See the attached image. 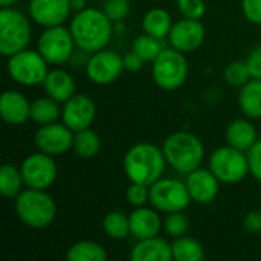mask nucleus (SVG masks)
Returning <instances> with one entry per match:
<instances>
[{"label":"nucleus","mask_w":261,"mask_h":261,"mask_svg":"<svg viewBox=\"0 0 261 261\" xmlns=\"http://www.w3.org/2000/svg\"><path fill=\"white\" fill-rule=\"evenodd\" d=\"M76 43L69 28L63 24L44 28L37 41V50L49 64H64L67 63L75 49Z\"/></svg>","instance_id":"9d476101"},{"label":"nucleus","mask_w":261,"mask_h":261,"mask_svg":"<svg viewBox=\"0 0 261 261\" xmlns=\"http://www.w3.org/2000/svg\"><path fill=\"white\" fill-rule=\"evenodd\" d=\"M125 197H127V202L133 208L145 206L147 202H150V187L136 184V182H130V185L125 191Z\"/></svg>","instance_id":"72a5a7b5"},{"label":"nucleus","mask_w":261,"mask_h":261,"mask_svg":"<svg viewBox=\"0 0 261 261\" xmlns=\"http://www.w3.org/2000/svg\"><path fill=\"white\" fill-rule=\"evenodd\" d=\"M69 29L73 35L76 47L87 54H93L106 49L113 35L115 23L102 9L86 8L73 15Z\"/></svg>","instance_id":"f257e3e1"},{"label":"nucleus","mask_w":261,"mask_h":261,"mask_svg":"<svg viewBox=\"0 0 261 261\" xmlns=\"http://www.w3.org/2000/svg\"><path fill=\"white\" fill-rule=\"evenodd\" d=\"M124 70V58L107 49L93 52L86 64L87 78L98 86H109L115 83Z\"/></svg>","instance_id":"f8f14e48"},{"label":"nucleus","mask_w":261,"mask_h":261,"mask_svg":"<svg viewBox=\"0 0 261 261\" xmlns=\"http://www.w3.org/2000/svg\"><path fill=\"white\" fill-rule=\"evenodd\" d=\"M225 139L228 145L246 153L258 141V133L255 125L249 119L240 118L229 122L225 132Z\"/></svg>","instance_id":"412c9836"},{"label":"nucleus","mask_w":261,"mask_h":261,"mask_svg":"<svg viewBox=\"0 0 261 261\" xmlns=\"http://www.w3.org/2000/svg\"><path fill=\"white\" fill-rule=\"evenodd\" d=\"M142 31L154 38L164 40L168 38V34L173 28V18L167 9L153 8L147 11L142 17Z\"/></svg>","instance_id":"b1692460"},{"label":"nucleus","mask_w":261,"mask_h":261,"mask_svg":"<svg viewBox=\"0 0 261 261\" xmlns=\"http://www.w3.org/2000/svg\"><path fill=\"white\" fill-rule=\"evenodd\" d=\"M107 257L104 246L90 240L76 242L66 251L67 261H106Z\"/></svg>","instance_id":"a878e982"},{"label":"nucleus","mask_w":261,"mask_h":261,"mask_svg":"<svg viewBox=\"0 0 261 261\" xmlns=\"http://www.w3.org/2000/svg\"><path fill=\"white\" fill-rule=\"evenodd\" d=\"M17 0H0V6L2 8H11Z\"/></svg>","instance_id":"37998d69"},{"label":"nucleus","mask_w":261,"mask_h":261,"mask_svg":"<svg viewBox=\"0 0 261 261\" xmlns=\"http://www.w3.org/2000/svg\"><path fill=\"white\" fill-rule=\"evenodd\" d=\"M185 184L191 196V200L205 205L213 202L219 196L222 182L216 177V174L210 168L199 167L187 174Z\"/></svg>","instance_id":"f3484780"},{"label":"nucleus","mask_w":261,"mask_h":261,"mask_svg":"<svg viewBox=\"0 0 261 261\" xmlns=\"http://www.w3.org/2000/svg\"><path fill=\"white\" fill-rule=\"evenodd\" d=\"M206 38V29L200 20L187 18L173 23V28L168 34V43L171 47L187 54L199 49Z\"/></svg>","instance_id":"2eb2a0df"},{"label":"nucleus","mask_w":261,"mask_h":261,"mask_svg":"<svg viewBox=\"0 0 261 261\" xmlns=\"http://www.w3.org/2000/svg\"><path fill=\"white\" fill-rule=\"evenodd\" d=\"M151 78L162 90H177L188 78V61L184 52L164 47L151 63Z\"/></svg>","instance_id":"39448f33"},{"label":"nucleus","mask_w":261,"mask_h":261,"mask_svg":"<svg viewBox=\"0 0 261 261\" xmlns=\"http://www.w3.org/2000/svg\"><path fill=\"white\" fill-rule=\"evenodd\" d=\"M177 8L184 17L196 20H202L206 12V5L203 0H177Z\"/></svg>","instance_id":"c9c22d12"},{"label":"nucleus","mask_w":261,"mask_h":261,"mask_svg":"<svg viewBox=\"0 0 261 261\" xmlns=\"http://www.w3.org/2000/svg\"><path fill=\"white\" fill-rule=\"evenodd\" d=\"M26 188L20 168L11 164H5L0 168V194L6 199L14 200Z\"/></svg>","instance_id":"bb28decb"},{"label":"nucleus","mask_w":261,"mask_h":261,"mask_svg":"<svg viewBox=\"0 0 261 261\" xmlns=\"http://www.w3.org/2000/svg\"><path fill=\"white\" fill-rule=\"evenodd\" d=\"M29 17L43 28L63 24L72 11L70 0H29Z\"/></svg>","instance_id":"dca6fc26"},{"label":"nucleus","mask_w":261,"mask_h":261,"mask_svg":"<svg viewBox=\"0 0 261 261\" xmlns=\"http://www.w3.org/2000/svg\"><path fill=\"white\" fill-rule=\"evenodd\" d=\"M44 92L47 96H50L52 99L58 101V102H66L69 98H72L76 92V86H75V80L72 78V75L63 69H54L49 70L44 83H43Z\"/></svg>","instance_id":"4be33fe9"},{"label":"nucleus","mask_w":261,"mask_h":261,"mask_svg":"<svg viewBox=\"0 0 261 261\" xmlns=\"http://www.w3.org/2000/svg\"><path fill=\"white\" fill-rule=\"evenodd\" d=\"M101 150V139L95 130L84 128L80 132H75L73 138V151L83 158V159H90L95 158Z\"/></svg>","instance_id":"cd10ccee"},{"label":"nucleus","mask_w":261,"mask_h":261,"mask_svg":"<svg viewBox=\"0 0 261 261\" xmlns=\"http://www.w3.org/2000/svg\"><path fill=\"white\" fill-rule=\"evenodd\" d=\"M167 165L162 148L150 142L132 145L122 159V168L128 180L147 187L153 185L164 176Z\"/></svg>","instance_id":"f03ea898"},{"label":"nucleus","mask_w":261,"mask_h":261,"mask_svg":"<svg viewBox=\"0 0 261 261\" xmlns=\"http://www.w3.org/2000/svg\"><path fill=\"white\" fill-rule=\"evenodd\" d=\"M188 228H190V222H188V217L184 214V211L167 214V219L164 222V229H165L167 236H170L173 239L187 236Z\"/></svg>","instance_id":"473e14b6"},{"label":"nucleus","mask_w":261,"mask_h":261,"mask_svg":"<svg viewBox=\"0 0 261 261\" xmlns=\"http://www.w3.org/2000/svg\"><path fill=\"white\" fill-rule=\"evenodd\" d=\"M20 171L26 188L34 190H49L58 176V167L54 156L40 150L24 158Z\"/></svg>","instance_id":"9b49d317"},{"label":"nucleus","mask_w":261,"mask_h":261,"mask_svg":"<svg viewBox=\"0 0 261 261\" xmlns=\"http://www.w3.org/2000/svg\"><path fill=\"white\" fill-rule=\"evenodd\" d=\"M102 11L113 23H121L130 12L128 0H106Z\"/></svg>","instance_id":"f704fd0d"},{"label":"nucleus","mask_w":261,"mask_h":261,"mask_svg":"<svg viewBox=\"0 0 261 261\" xmlns=\"http://www.w3.org/2000/svg\"><path fill=\"white\" fill-rule=\"evenodd\" d=\"M243 226L249 232H261V211H251L243 219Z\"/></svg>","instance_id":"a19ab883"},{"label":"nucleus","mask_w":261,"mask_h":261,"mask_svg":"<svg viewBox=\"0 0 261 261\" xmlns=\"http://www.w3.org/2000/svg\"><path fill=\"white\" fill-rule=\"evenodd\" d=\"M208 168L222 184H239L249 174L248 154L226 144L211 153Z\"/></svg>","instance_id":"6e6552de"},{"label":"nucleus","mask_w":261,"mask_h":261,"mask_svg":"<svg viewBox=\"0 0 261 261\" xmlns=\"http://www.w3.org/2000/svg\"><path fill=\"white\" fill-rule=\"evenodd\" d=\"M173 249V260L176 261H202L205 258L203 246L190 237H177L171 243Z\"/></svg>","instance_id":"c85d7f7f"},{"label":"nucleus","mask_w":261,"mask_h":261,"mask_svg":"<svg viewBox=\"0 0 261 261\" xmlns=\"http://www.w3.org/2000/svg\"><path fill=\"white\" fill-rule=\"evenodd\" d=\"M31 24L28 17L11 8L0 9V52L3 57H11L31 43Z\"/></svg>","instance_id":"423d86ee"},{"label":"nucleus","mask_w":261,"mask_h":261,"mask_svg":"<svg viewBox=\"0 0 261 261\" xmlns=\"http://www.w3.org/2000/svg\"><path fill=\"white\" fill-rule=\"evenodd\" d=\"M132 261H170L173 260V249L171 245L156 237L138 240V243L130 251Z\"/></svg>","instance_id":"aec40b11"},{"label":"nucleus","mask_w":261,"mask_h":261,"mask_svg":"<svg viewBox=\"0 0 261 261\" xmlns=\"http://www.w3.org/2000/svg\"><path fill=\"white\" fill-rule=\"evenodd\" d=\"M187 184L179 179L161 177L150 185V203L159 213H179L185 211L191 203Z\"/></svg>","instance_id":"1a4fd4ad"},{"label":"nucleus","mask_w":261,"mask_h":261,"mask_svg":"<svg viewBox=\"0 0 261 261\" xmlns=\"http://www.w3.org/2000/svg\"><path fill=\"white\" fill-rule=\"evenodd\" d=\"M167 164L180 174H188L199 168L205 159L202 141L190 132H174L162 144Z\"/></svg>","instance_id":"7ed1b4c3"},{"label":"nucleus","mask_w":261,"mask_h":261,"mask_svg":"<svg viewBox=\"0 0 261 261\" xmlns=\"http://www.w3.org/2000/svg\"><path fill=\"white\" fill-rule=\"evenodd\" d=\"M14 208L18 220L31 229H44L57 217V205L47 190L24 188L14 199Z\"/></svg>","instance_id":"20e7f679"},{"label":"nucleus","mask_w":261,"mask_h":261,"mask_svg":"<svg viewBox=\"0 0 261 261\" xmlns=\"http://www.w3.org/2000/svg\"><path fill=\"white\" fill-rule=\"evenodd\" d=\"M70 3H72V9L76 11V12L87 8V6H86V0H70Z\"/></svg>","instance_id":"79ce46f5"},{"label":"nucleus","mask_w":261,"mask_h":261,"mask_svg":"<svg viewBox=\"0 0 261 261\" xmlns=\"http://www.w3.org/2000/svg\"><path fill=\"white\" fill-rule=\"evenodd\" d=\"M246 63L251 70V76L255 80H261V44L251 50L246 58Z\"/></svg>","instance_id":"58836bf2"},{"label":"nucleus","mask_w":261,"mask_h":261,"mask_svg":"<svg viewBox=\"0 0 261 261\" xmlns=\"http://www.w3.org/2000/svg\"><path fill=\"white\" fill-rule=\"evenodd\" d=\"M75 132H72L63 121L40 125L34 135L35 147L50 156H61L73 150Z\"/></svg>","instance_id":"ddd939ff"},{"label":"nucleus","mask_w":261,"mask_h":261,"mask_svg":"<svg viewBox=\"0 0 261 261\" xmlns=\"http://www.w3.org/2000/svg\"><path fill=\"white\" fill-rule=\"evenodd\" d=\"M128 217H130V234L136 240L156 237L164 228L159 211L156 208L139 206L135 208Z\"/></svg>","instance_id":"6ab92c4d"},{"label":"nucleus","mask_w":261,"mask_h":261,"mask_svg":"<svg viewBox=\"0 0 261 261\" xmlns=\"http://www.w3.org/2000/svg\"><path fill=\"white\" fill-rule=\"evenodd\" d=\"M239 107L249 119H261V80L252 78L239 92Z\"/></svg>","instance_id":"5701e85b"},{"label":"nucleus","mask_w":261,"mask_h":261,"mask_svg":"<svg viewBox=\"0 0 261 261\" xmlns=\"http://www.w3.org/2000/svg\"><path fill=\"white\" fill-rule=\"evenodd\" d=\"M248 162H249V173L261 182V139H258L248 151Z\"/></svg>","instance_id":"e433bc0d"},{"label":"nucleus","mask_w":261,"mask_h":261,"mask_svg":"<svg viewBox=\"0 0 261 261\" xmlns=\"http://www.w3.org/2000/svg\"><path fill=\"white\" fill-rule=\"evenodd\" d=\"M225 80L232 87H239L240 89L242 86H245L248 81L252 80L251 70L248 67V63L242 61V60L229 63L226 66V69H225Z\"/></svg>","instance_id":"2f4dec72"},{"label":"nucleus","mask_w":261,"mask_h":261,"mask_svg":"<svg viewBox=\"0 0 261 261\" xmlns=\"http://www.w3.org/2000/svg\"><path fill=\"white\" fill-rule=\"evenodd\" d=\"M102 231L113 240H122L130 234V217L121 211H112L102 219Z\"/></svg>","instance_id":"c756f323"},{"label":"nucleus","mask_w":261,"mask_h":261,"mask_svg":"<svg viewBox=\"0 0 261 261\" xmlns=\"http://www.w3.org/2000/svg\"><path fill=\"white\" fill-rule=\"evenodd\" d=\"M6 69L12 81L20 86L31 87L44 83L49 73V63L38 50H31L26 47L8 57Z\"/></svg>","instance_id":"0eeeda50"},{"label":"nucleus","mask_w":261,"mask_h":261,"mask_svg":"<svg viewBox=\"0 0 261 261\" xmlns=\"http://www.w3.org/2000/svg\"><path fill=\"white\" fill-rule=\"evenodd\" d=\"M60 116H61L60 102L47 95L37 98L31 102V121H34L38 125L57 122Z\"/></svg>","instance_id":"393cba45"},{"label":"nucleus","mask_w":261,"mask_h":261,"mask_svg":"<svg viewBox=\"0 0 261 261\" xmlns=\"http://www.w3.org/2000/svg\"><path fill=\"white\" fill-rule=\"evenodd\" d=\"M96 118L95 101L83 93H75L61 107V121L72 130L80 132L89 128Z\"/></svg>","instance_id":"4468645a"},{"label":"nucleus","mask_w":261,"mask_h":261,"mask_svg":"<svg viewBox=\"0 0 261 261\" xmlns=\"http://www.w3.org/2000/svg\"><path fill=\"white\" fill-rule=\"evenodd\" d=\"M162 40L154 38L148 34H142L139 37L135 38L133 44H132V50H135L138 55H141L147 63H153L156 60V57L162 52L164 46L161 43Z\"/></svg>","instance_id":"7c9ffc66"},{"label":"nucleus","mask_w":261,"mask_h":261,"mask_svg":"<svg viewBox=\"0 0 261 261\" xmlns=\"http://www.w3.org/2000/svg\"><path fill=\"white\" fill-rule=\"evenodd\" d=\"M242 11L251 23L261 26V0H242Z\"/></svg>","instance_id":"4c0bfd02"},{"label":"nucleus","mask_w":261,"mask_h":261,"mask_svg":"<svg viewBox=\"0 0 261 261\" xmlns=\"http://www.w3.org/2000/svg\"><path fill=\"white\" fill-rule=\"evenodd\" d=\"M0 115L9 125H21L31 119V102L17 90H5L0 96Z\"/></svg>","instance_id":"a211bd4d"},{"label":"nucleus","mask_w":261,"mask_h":261,"mask_svg":"<svg viewBox=\"0 0 261 261\" xmlns=\"http://www.w3.org/2000/svg\"><path fill=\"white\" fill-rule=\"evenodd\" d=\"M145 63L147 61L141 55H138L135 50H130L128 54L124 55V67L128 72H139V70H142Z\"/></svg>","instance_id":"ea45409f"}]
</instances>
